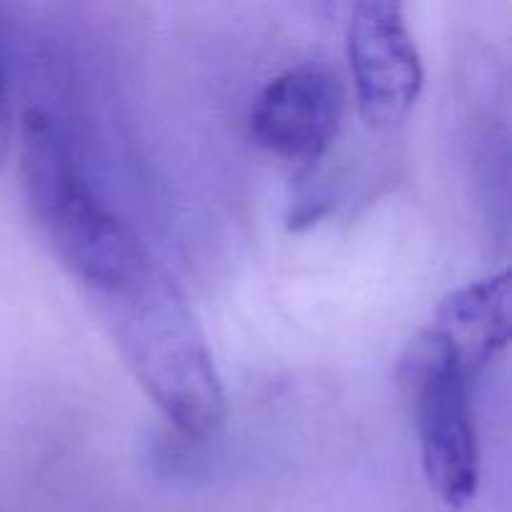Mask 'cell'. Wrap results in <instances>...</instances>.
Wrapping results in <instances>:
<instances>
[{
    "label": "cell",
    "mask_w": 512,
    "mask_h": 512,
    "mask_svg": "<svg viewBox=\"0 0 512 512\" xmlns=\"http://www.w3.org/2000/svg\"><path fill=\"white\" fill-rule=\"evenodd\" d=\"M30 218L160 413L188 438L225 423V390L198 318L160 265L83 170H50L28 193Z\"/></svg>",
    "instance_id": "6da1fadb"
},
{
    "label": "cell",
    "mask_w": 512,
    "mask_h": 512,
    "mask_svg": "<svg viewBox=\"0 0 512 512\" xmlns=\"http://www.w3.org/2000/svg\"><path fill=\"white\" fill-rule=\"evenodd\" d=\"M398 380L413 415L420 463L430 490L448 508H465L480 483L475 378L425 328L410 340L400 358Z\"/></svg>",
    "instance_id": "7a4b0ae2"
},
{
    "label": "cell",
    "mask_w": 512,
    "mask_h": 512,
    "mask_svg": "<svg viewBox=\"0 0 512 512\" xmlns=\"http://www.w3.org/2000/svg\"><path fill=\"white\" fill-rule=\"evenodd\" d=\"M348 60L365 123L375 130L403 123L425 80L403 5L390 0L355 5L348 20Z\"/></svg>",
    "instance_id": "3957f363"
},
{
    "label": "cell",
    "mask_w": 512,
    "mask_h": 512,
    "mask_svg": "<svg viewBox=\"0 0 512 512\" xmlns=\"http://www.w3.org/2000/svg\"><path fill=\"white\" fill-rule=\"evenodd\" d=\"M345 113L338 75L300 63L265 83L250 110V135L275 158L310 170L328 155Z\"/></svg>",
    "instance_id": "277c9868"
},
{
    "label": "cell",
    "mask_w": 512,
    "mask_h": 512,
    "mask_svg": "<svg viewBox=\"0 0 512 512\" xmlns=\"http://www.w3.org/2000/svg\"><path fill=\"white\" fill-rule=\"evenodd\" d=\"M510 273L468 283L435 310L430 333L478 378L510 340Z\"/></svg>",
    "instance_id": "5b68a950"
},
{
    "label": "cell",
    "mask_w": 512,
    "mask_h": 512,
    "mask_svg": "<svg viewBox=\"0 0 512 512\" xmlns=\"http://www.w3.org/2000/svg\"><path fill=\"white\" fill-rule=\"evenodd\" d=\"M10 128H13V115H10V95H8V80H5L3 55H0V168L8 160L10 150Z\"/></svg>",
    "instance_id": "8992f818"
}]
</instances>
